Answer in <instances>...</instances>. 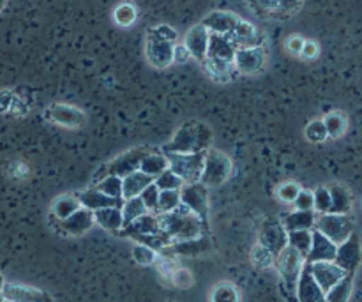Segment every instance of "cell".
<instances>
[{
	"instance_id": "obj_30",
	"label": "cell",
	"mask_w": 362,
	"mask_h": 302,
	"mask_svg": "<svg viewBox=\"0 0 362 302\" xmlns=\"http://www.w3.org/2000/svg\"><path fill=\"white\" fill-rule=\"evenodd\" d=\"M331 194V211L329 214H350L352 212V193L343 186H332L329 190Z\"/></svg>"
},
{
	"instance_id": "obj_31",
	"label": "cell",
	"mask_w": 362,
	"mask_h": 302,
	"mask_svg": "<svg viewBox=\"0 0 362 302\" xmlns=\"http://www.w3.org/2000/svg\"><path fill=\"white\" fill-rule=\"evenodd\" d=\"M165 170H168V159H166L165 154H159V152H154V151H152L151 154L145 156L144 161H141L140 165V172H144L145 175L152 177V179L161 175Z\"/></svg>"
},
{
	"instance_id": "obj_8",
	"label": "cell",
	"mask_w": 362,
	"mask_h": 302,
	"mask_svg": "<svg viewBox=\"0 0 362 302\" xmlns=\"http://www.w3.org/2000/svg\"><path fill=\"white\" fill-rule=\"evenodd\" d=\"M180 204L189 209L193 214H197L202 221H207L209 218V191L207 186L202 182L184 184L179 190Z\"/></svg>"
},
{
	"instance_id": "obj_19",
	"label": "cell",
	"mask_w": 362,
	"mask_h": 302,
	"mask_svg": "<svg viewBox=\"0 0 362 302\" xmlns=\"http://www.w3.org/2000/svg\"><path fill=\"white\" fill-rule=\"evenodd\" d=\"M173 42L161 41V39L148 37L147 35V60L151 62V66H154L156 69H165L173 64Z\"/></svg>"
},
{
	"instance_id": "obj_51",
	"label": "cell",
	"mask_w": 362,
	"mask_h": 302,
	"mask_svg": "<svg viewBox=\"0 0 362 302\" xmlns=\"http://www.w3.org/2000/svg\"><path fill=\"white\" fill-rule=\"evenodd\" d=\"M191 59L189 52L186 50L184 45H175L173 46V64H186Z\"/></svg>"
},
{
	"instance_id": "obj_38",
	"label": "cell",
	"mask_w": 362,
	"mask_h": 302,
	"mask_svg": "<svg viewBox=\"0 0 362 302\" xmlns=\"http://www.w3.org/2000/svg\"><path fill=\"white\" fill-rule=\"evenodd\" d=\"M113 18H115V23L119 27H131V25L136 21L138 18V9L129 2L119 4L113 11Z\"/></svg>"
},
{
	"instance_id": "obj_45",
	"label": "cell",
	"mask_w": 362,
	"mask_h": 302,
	"mask_svg": "<svg viewBox=\"0 0 362 302\" xmlns=\"http://www.w3.org/2000/svg\"><path fill=\"white\" fill-rule=\"evenodd\" d=\"M133 258L136 264L140 265H152L158 262V253L154 250H151L148 246H144V244H136L133 248Z\"/></svg>"
},
{
	"instance_id": "obj_37",
	"label": "cell",
	"mask_w": 362,
	"mask_h": 302,
	"mask_svg": "<svg viewBox=\"0 0 362 302\" xmlns=\"http://www.w3.org/2000/svg\"><path fill=\"white\" fill-rule=\"evenodd\" d=\"M324 126L325 131H327V137L329 138H339L343 133L346 131V117L343 115L341 112H334V113H329L324 120Z\"/></svg>"
},
{
	"instance_id": "obj_35",
	"label": "cell",
	"mask_w": 362,
	"mask_h": 302,
	"mask_svg": "<svg viewBox=\"0 0 362 302\" xmlns=\"http://www.w3.org/2000/svg\"><path fill=\"white\" fill-rule=\"evenodd\" d=\"M95 190H98L99 193L106 194V197L113 198V200L124 202L122 200V179H120V177L110 175L108 173L105 179L99 180V184L95 186Z\"/></svg>"
},
{
	"instance_id": "obj_11",
	"label": "cell",
	"mask_w": 362,
	"mask_h": 302,
	"mask_svg": "<svg viewBox=\"0 0 362 302\" xmlns=\"http://www.w3.org/2000/svg\"><path fill=\"white\" fill-rule=\"evenodd\" d=\"M334 264L339 269L346 272V274H354V272L359 269L361 265V240L359 236L356 232L349 237L346 240H343L341 244L336 246V257Z\"/></svg>"
},
{
	"instance_id": "obj_53",
	"label": "cell",
	"mask_w": 362,
	"mask_h": 302,
	"mask_svg": "<svg viewBox=\"0 0 362 302\" xmlns=\"http://www.w3.org/2000/svg\"><path fill=\"white\" fill-rule=\"evenodd\" d=\"M300 55L304 59H315L318 55V45L315 41H304L303 50H300Z\"/></svg>"
},
{
	"instance_id": "obj_7",
	"label": "cell",
	"mask_w": 362,
	"mask_h": 302,
	"mask_svg": "<svg viewBox=\"0 0 362 302\" xmlns=\"http://www.w3.org/2000/svg\"><path fill=\"white\" fill-rule=\"evenodd\" d=\"M232 173V161L223 152L209 149L205 152L204 170H202L200 182L204 186H219V184L226 182V179Z\"/></svg>"
},
{
	"instance_id": "obj_33",
	"label": "cell",
	"mask_w": 362,
	"mask_h": 302,
	"mask_svg": "<svg viewBox=\"0 0 362 302\" xmlns=\"http://www.w3.org/2000/svg\"><path fill=\"white\" fill-rule=\"evenodd\" d=\"M80 202H78L76 194H64V197L57 198L55 204H53V216H55L59 221H64L66 218H69L73 212H76L80 209Z\"/></svg>"
},
{
	"instance_id": "obj_44",
	"label": "cell",
	"mask_w": 362,
	"mask_h": 302,
	"mask_svg": "<svg viewBox=\"0 0 362 302\" xmlns=\"http://www.w3.org/2000/svg\"><path fill=\"white\" fill-rule=\"evenodd\" d=\"M313 211L318 214H329L331 211V194L327 187H318L313 193Z\"/></svg>"
},
{
	"instance_id": "obj_46",
	"label": "cell",
	"mask_w": 362,
	"mask_h": 302,
	"mask_svg": "<svg viewBox=\"0 0 362 302\" xmlns=\"http://www.w3.org/2000/svg\"><path fill=\"white\" fill-rule=\"evenodd\" d=\"M147 35L148 37L161 39V41L173 42V45H175L177 37H179V34H177L175 28L170 27V25H158V27H154V28H148Z\"/></svg>"
},
{
	"instance_id": "obj_42",
	"label": "cell",
	"mask_w": 362,
	"mask_h": 302,
	"mask_svg": "<svg viewBox=\"0 0 362 302\" xmlns=\"http://www.w3.org/2000/svg\"><path fill=\"white\" fill-rule=\"evenodd\" d=\"M251 262H253V265L257 269H267L274 264V255L267 248L262 246V244H257L253 248V251H251Z\"/></svg>"
},
{
	"instance_id": "obj_49",
	"label": "cell",
	"mask_w": 362,
	"mask_h": 302,
	"mask_svg": "<svg viewBox=\"0 0 362 302\" xmlns=\"http://www.w3.org/2000/svg\"><path fill=\"white\" fill-rule=\"evenodd\" d=\"M172 279L179 289H189V286L193 285V276H191V272L187 271V269L177 267L175 271L172 272Z\"/></svg>"
},
{
	"instance_id": "obj_22",
	"label": "cell",
	"mask_w": 362,
	"mask_h": 302,
	"mask_svg": "<svg viewBox=\"0 0 362 302\" xmlns=\"http://www.w3.org/2000/svg\"><path fill=\"white\" fill-rule=\"evenodd\" d=\"M297 302H325V294L322 292L320 286L313 279L310 272V265L304 264L303 272L299 276L296 289Z\"/></svg>"
},
{
	"instance_id": "obj_50",
	"label": "cell",
	"mask_w": 362,
	"mask_h": 302,
	"mask_svg": "<svg viewBox=\"0 0 362 302\" xmlns=\"http://www.w3.org/2000/svg\"><path fill=\"white\" fill-rule=\"evenodd\" d=\"M297 211H313V193L308 190H300L293 200Z\"/></svg>"
},
{
	"instance_id": "obj_2",
	"label": "cell",
	"mask_w": 362,
	"mask_h": 302,
	"mask_svg": "<svg viewBox=\"0 0 362 302\" xmlns=\"http://www.w3.org/2000/svg\"><path fill=\"white\" fill-rule=\"evenodd\" d=\"M212 141V131L198 120L184 124L172 141L163 147L165 154H193V152L209 151Z\"/></svg>"
},
{
	"instance_id": "obj_12",
	"label": "cell",
	"mask_w": 362,
	"mask_h": 302,
	"mask_svg": "<svg viewBox=\"0 0 362 302\" xmlns=\"http://www.w3.org/2000/svg\"><path fill=\"white\" fill-rule=\"evenodd\" d=\"M151 152L152 149L148 147L131 149V151L124 152V154H120L119 158H115L112 163H110L108 173L110 175H115V177H120V179H124V177L129 175V173L138 172L144 158L147 154H151Z\"/></svg>"
},
{
	"instance_id": "obj_1",
	"label": "cell",
	"mask_w": 362,
	"mask_h": 302,
	"mask_svg": "<svg viewBox=\"0 0 362 302\" xmlns=\"http://www.w3.org/2000/svg\"><path fill=\"white\" fill-rule=\"evenodd\" d=\"M158 223L161 233H165L172 244L207 236V221H202L182 204L175 211L158 214Z\"/></svg>"
},
{
	"instance_id": "obj_58",
	"label": "cell",
	"mask_w": 362,
	"mask_h": 302,
	"mask_svg": "<svg viewBox=\"0 0 362 302\" xmlns=\"http://www.w3.org/2000/svg\"><path fill=\"white\" fill-rule=\"evenodd\" d=\"M168 302H173V301H168Z\"/></svg>"
},
{
	"instance_id": "obj_32",
	"label": "cell",
	"mask_w": 362,
	"mask_h": 302,
	"mask_svg": "<svg viewBox=\"0 0 362 302\" xmlns=\"http://www.w3.org/2000/svg\"><path fill=\"white\" fill-rule=\"evenodd\" d=\"M354 290V274H346L339 279L329 292H325V302H349Z\"/></svg>"
},
{
	"instance_id": "obj_9",
	"label": "cell",
	"mask_w": 362,
	"mask_h": 302,
	"mask_svg": "<svg viewBox=\"0 0 362 302\" xmlns=\"http://www.w3.org/2000/svg\"><path fill=\"white\" fill-rule=\"evenodd\" d=\"M258 244L267 248L272 255H278L279 251L288 246V232L285 230L283 223L276 218H267L262 223L260 236H258Z\"/></svg>"
},
{
	"instance_id": "obj_5",
	"label": "cell",
	"mask_w": 362,
	"mask_h": 302,
	"mask_svg": "<svg viewBox=\"0 0 362 302\" xmlns=\"http://www.w3.org/2000/svg\"><path fill=\"white\" fill-rule=\"evenodd\" d=\"M313 230L320 232L338 246L356 232V223L349 214H320L317 216Z\"/></svg>"
},
{
	"instance_id": "obj_47",
	"label": "cell",
	"mask_w": 362,
	"mask_h": 302,
	"mask_svg": "<svg viewBox=\"0 0 362 302\" xmlns=\"http://www.w3.org/2000/svg\"><path fill=\"white\" fill-rule=\"evenodd\" d=\"M306 138L310 141H315V144L324 141L325 138H327V131H325L324 120H311L306 127Z\"/></svg>"
},
{
	"instance_id": "obj_16",
	"label": "cell",
	"mask_w": 362,
	"mask_h": 302,
	"mask_svg": "<svg viewBox=\"0 0 362 302\" xmlns=\"http://www.w3.org/2000/svg\"><path fill=\"white\" fill-rule=\"evenodd\" d=\"M45 113L46 119L66 127H80L87 120V117H85V113L80 108H74L71 105H62V103H55L49 108H46Z\"/></svg>"
},
{
	"instance_id": "obj_27",
	"label": "cell",
	"mask_w": 362,
	"mask_h": 302,
	"mask_svg": "<svg viewBox=\"0 0 362 302\" xmlns=\"http://www.w3.org/2000/svg\"><path fill=\"white\" fill-rule=\"evenodd\" d=\"M92 216H94V223H98L101 228L108 230V232L119 233L124 228L122 211H120V207L98 209V211L92 212Z\"/></svg>"
},
{
	"instance_id": "obj_17",
	"label": "cell",
	"mask_w": 362,
	"mask_h": 302,
	"mask_svg": "<svg viewBox=\"0 0 362 302\" xmlns=\"http://www.w3.org/2000/svg\"><path fill=\"white\" fill-rule=\"evenodd\" d=\"M235 46L230 41L228 35L212 34L209 32V46H207V59L209 62H221L233 64V55H235ZM204 66V64H202Z\"/></svg>"
},
{
	"instance_id": "obj_10",
	"label": "cell",
	"mask_w": 362,
	"mask_h": 302,
	"mask_svg": "<svg viewBox=\"0 0 362 302\" xmlns=\"http://www.w3.org/2000/svg\"><path fill=\"white\" fill-rule=\"evenodd\" d=\"M267 48L257 46V48H237L233 55V66L240 74H257L264 71L267 64Z\"/></svg>"
},
{
	"instance_id": "obj_56",
	"label": "cell",
	"mask_w": 362,
	"mask_h": 302,
	"mask_svg": "<svg viewBox=\"0 0 362 302\" xmlns=\"http://www.w3.org/2000/svg\"><path fill=\"white\" fill-rule=\"evenodd\" d=\"M4 283H6V281H4V276H2V274H0V290H2Z\"/></svg>"
},
{
	"instance_id": "obj_13",
	"label": "cell",
	"mask_w": 362,
	"mask_h": 302,
	"mask_svg": "<svg viewBox=\"0 0 362 302\" xmlns=\"http://www.w3.org/2000/svg\"><path fill=\"white\" fill-rule=\"evenodd\" d=\"M0 294L6 302H53L49 294L20 283H4Z\"/></svg>"
},
{
	"instance_id": "obj_23",
	"label": "cell",
	"mask_w": 362,
	"mask_h": 302,
	"mask_svg": "<svg viewBox=\"0 0 362 302\" xmlns=\"http://www.w3.org/2000/svg\"><path fill=\"white\" fill-rule=\"evenodd\" d=\"M240 18L237 14L230 13V11H212L207 16L204 18L202 25L207 28L212 34H221L228 35L232 34V30L235 28V25L239 23Z\"/></svg>"
},
{
	"instance_id": "obj_21",
	"label": "cell",
	"mask_w": 362,
	"mask_h": 302,
	"mask_svg": "<svg viewBox=\"0 0 362 302\" xmlns=\"http://www.w3.org/2000/svg\"><path fill=\"white\" fill-rule=\"evenodd\" d=\"M336 244L331 243L325 236L317 230H311V248L306 257V264H317V262H334Z\"/></svg>"
},
{
	"instance_id": "obj_18",
	"label": "cell",
	"mask_w": 362,
	"mask_h": 302,
	"mask_svg": "<svg viewBox=\"0 0 362 302\" xmlns=\"http://www.w3.org/2000/svg\"><path fill=\"white\" fill-rule=\"evenodd\" d=\"M211 250V243H209L207 236L197 237V239L189 240H179V243H173L170 246H166L165 250H161L159 253L163 257H198V255H204Z\"/></svg>"
},
{
	"instance_id": "obj_57",
	"label": "cell",
	"mask_w": 362,
	"mask_h": 302,
	"mask_svg": "<svg viewBox=\"0 0 362 302\" xmlns=\"http://www.w3.org/2000/svg\"><path fill=\"white\" fill-rule=\"evenodd\" d=\"M0 302H6V301H4V297H2V294H0Z\"/></svg>"
},
{
	"instance_id": "obj_25",
	"label": "cell",
	"mask_w": 362,
	"mask_h": 302,
	"mask_svg": "<svg viewBox=\"0 0 362 302\" xmlns=\"http://www.w3.org/2000/svg\"><path fill=\"white\" fill-rule=\"evenodd\" d=\"M60 226L69 236H83V233H87L94 226V216H92V211L80 207L69 218L60 221Z\"/></svg>"
},
{
	"instance_id": "obj_43",
	"label": "cell",
	"mask_w": 362,
	"mask_h": 302,
	"mask_svg": "<svg viewBox=\"0 0 362 302\" xmlns=\"http://www.w3.org/2000/svg\"><path fill=\"white\" fill-rule=\"evenodd\" d=\"M140 198H141V202H144V205H145V209H147V212H151V214H158L159 190H158V186H156L154 182L148 184V186L145 187L144 191H141Z\"/></svg>"
},
{
	"instance_id": "obj_34",
	"label": "cell",
	"mask_w": 362,
	"mask_h": 302,
	"mask_svg": "<svg viewBox=\"0 0 362 302\" xmlns=\"http://www.w3.org/2000/svg\"><path fill=\"white\" fill-rule=\"evenodd\" d=\"M120 211H122L124 226H127L129 223H133L134 219L140 218V216L147 214V209H145L144 202H141L140 197L127 198V200H124V204L120 205Z\"/></svg>"
},
{
	"instance_id": "obj_26",
	"label": "cell",
	"mask_w": 362,
	"mask_h": 302,
	"mask_svg": "<svg viewBox=\"0 0 362 302\" xmlns=\"http://www.w3.org/2000/svg\"><path fill=\"white\" fill-rule=\"evenodd\" d=\"M78 202L83 209H88V211H98V209H105V207H120L122 202L113 200V198L106 197V194L99 193L95 187H90V190H85L81 193L76 194Z\"/></svg>"
},
{
	"instance_id": "obj_14",
	"label": "cell",
	"mask_w": 362,
	"mask_h": 302,
	"mask_svg": "<svg viewBox=\"0 0 362 302\" xmlns=\"http://www.w3.org/2000/svg\"><path fill=\"white\" fill-rule=\"evenodd\" d=\"M228 37L235 48H257V46H264L265 42L264 32H260L253 23L243 18L235 25L232 34H228Z\"/></svg>"
},
{
	"instance_id": "obj_41",
	"label": "cell",
	"mask_w": 362,
	"mask_h": 302,
	"mask_svg": "<svg viewBox=\"0 0 362 302\" xmlns=\"http://www.w3.org/2000/svg\"><path fill=\"white\" fill-rule=\"evenodd\" d=\"M180 207V194L179 191H159L158 200V214L163 212H172Z\"/></svg>"
},
{
	"instance_id": "obj_40",
	"label": "cell",
	"mask_w": 362,
	"mask_h": 302,
	"mask_svg": "<svg viewBox=\"0 0 362 302\" xmlns=\"http://www.w3.org/2000/svg\"><path fill=\"white\" fill-rule=\"evenodd\" d=\"M154 184L159 191H179L184 186V180L179 175H175L172 170H165L161 175L156 177Z\"/></svg>"
},
{
	"instance_id": "obj_55",
	"label": "cell",
	"mask_w": 362,
	"mask_h": 302,
	"mask_svg": "<svg viewBox=\"0 0 362 302\" xmlns=\"http://www.w3.org/2000/svg\"><path fill=\"white\" fill-rule=\"evenodd\" d=\"M7 0H0V11H4V7H6Z\"/></svg>"
},
{
	"instance_id": "obj_29",
	"label": "cell",
	"mask_w": 362,
	"mask_h": 302,
	"mask_svg": "<svg viewBox=\"0 0 362 302\" xmlns=\"http://www.w3.org/2000/svg\"><path fill=\"white\" fill-rule=\"evenodd\" d=\"M315 221H317L315 211H296L286 214L281 223L286 232H296V230H313Z\"/></svg>"
},
{
	"instance_id": "obj_15",
	"label": "cell",
	"mask_w": 362,
	"mask_h": 302,
	"mask_svg": "<svg viewBox=\"0 0 362 302\" xmlns=\"http://www.w3.org/2000/svg\"><path fill=\"white\" fill-rule=\"evenodd\" d=\"M310 265V272L317 285L320 286L322 292H329L339 279L346 276L343 269H339L334 262H317V264H308Z\"/></svg>"
},
{
	"instance_id": "obj_20",
	"label": "cell",
	"mask_w": 362,
	"mask_h": 302,
	"mask_svg": "<svg viewBox=\"0 0 362 302\" xmlns=\"http://www.w3.org/2000/svg\"><path fill=\"white\" fill-rule=\"evenodd\" d=\"M184 46L189 52V55L200 64L205 62L207 59V46H209V30L202 23L194 25L187 30L186 37H184Z\"/></svg>"
},
{
	"instance_id": "obj_3",
	"label": "cell",
	"mask_w": 362,
	"mask_h": 302,
	"mask_svg": "<svg viewBox=\"0 0 362 302\" xmlns=\"http://www.w3.org/2000/svg\"><path fill=\"white\" fill-rule=\"evenodd\" d=\"M304 264L306 262H304L303 255L290 246H286L285 250L279 251L274 257V264L272 265H276L279 276H281V285H279V289H281L283 296L286 297L288 302H297L296 289Z\"/></svg>"
},
{
	"instance_id": "obj_54",
	"label": "cell",
	"mask_w": 362,
	"mask_h": 302,
	"mask_svg": "<svg viewBox=\"0 0 362 302\" xmlns=\"http://www.w3.org/2000/svg\"><path fill=\"white\" fill-rule=\"evenodd\" d=\"M13 92L9 91H0V113L7 112V110L11 108V105H13Z\"/></svg>"
},
{
	"instance_id": "obj_52",
	"label": "cell",
	"mask_w": 362,
	"mask_h": 302,
	"mask_svg": "<svg viewBox=\"0 0 362 302\" xmlns=\"http://www.w3.org/2000/svg\"><path fill=\"white\" fill-rule=\"evenodd\" d=\"M304 41H306V39L300 37V35H292V37H288V41H286V48H288L292 53H296V55H300V50H303Z\"/></svg>"
},
{
	"instance_id": "obj_24",
	"label": "cell",
	"mask_w": 362,
	"mask_h": 302,
	"mask_svg": "<svg viewBox=\"0 0 362 302\" xmlns=\"http://www.w3.org/2000/svg\"><path fill=\"white\" fill-rule=\"evenodd\" d=\"M159 232H161V230H159L158 214H151V212H147V214L136 218L127 226H124L119 233L120 236H126V237H131V239H134V237H140V236H156V233Z\"/></svg>"
},
{
	"instance_id": "obj_28",
	"label": "cell",
	"mask_w": 362,
	"mask_h": 302,
	"mask_svg": "<svg viewBox=\"0 0 362 302\" xmlns=\"http://www.w3.org/2000/svg\"><path fill=\"white\" fill-rule=\"evenodd\" d=\"M152 182H154V179L145 175V173L140 172V170H138V172L129 173V175H126L122 179V200L140 197L141 191Z\"/></svg>"
},
{
	"instance_id": "obj_6",
	"label": "cell",
	"mask_w": 362,
	"mask_h": 302,
	"mask_svg": "<svg viewBox=\"0 0 362 302\" xmlns=\"http://www.w3.org/2000/svg\"><path fill=\"white\" fill-rule=\"evenodd\" d=\"M207 152V151H205ZM205 152L193 154H165L168 159V170L184 180V184L200 182L202 170H204Z\"/></svg>"
},
{
	"instance_id": "obj_48",
	"label": "cell",
	"mask_w": 362,
	"mask_h": 302,
	"mask_svg": "<svg viewBox=\"0 0 362 302\" xmlns=\"http://www.w3.org/2000/svg\"><path fill=\"white\" fill-rule=\"evenodd\" d=\"M299 191H300L299 184L285 182L278 187V197H279V200L286 202V204H292V202L296 200L297 194H299Z\"/></svg>"
},
{
	"instance_id": "obj_36",
	"label": "cell",
	"mask_w": 362,
	"mask_h": 302,
	"mask_svg": "<svg viewBox=\"0 0 362 302\" xmlns=\"http://www.w3.org/2000/svg\"><path fill=\"white\" fill-rule=\"evenodd\" d=\"M288 246L299 251L306 260L308 253L311 248V230H296V232H288Z\"/></svg>"
},
{
	"instance_id": "obj_39",
	"label": "cell",
	"mask_w": 362,
	"mask_h": 302,
	"mask_svg": "<svg viewBox=\"0 0 362 302\" xmlns=\"http://www.w3.org/2000/svg\"><path fill=\"white\" fill-rule=\"evenodd\" d=\"M211 302H239V290L232 283H219L212 290Z\"/></svg>"
},
{
	"instance_id": "obj_4",
	"label": "cell",
	"mask_w": 362,
	"mask_h": 302,
	"mask_svg": "<svg viewBox=\"0 0 362 302\" xmlns=\"http://www.w3.org/2000/svg\"><path fill=\"white\" fill-rule=\"evenodd\" d=\"M255 16L267 21H286L297 16L304 6V0H246Z\"/></svg>"
}]
</instances>
